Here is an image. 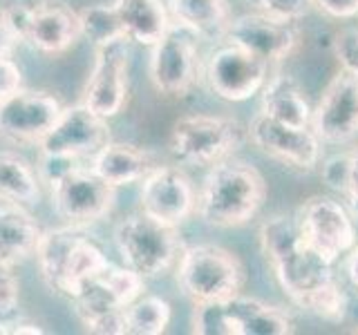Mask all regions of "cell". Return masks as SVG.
<instances>
[{"label":"cell","mask_w":358,"mask_h":335,"mask_svg":"<svg viewBox=\"0 0 358 335\" xmlns=\"http://www.w3.org/2000/svg\"><path fill=\"white\" fill-rule=\"evenodd\" d=\"M3 320H7V315H5V308H3V302H0V322Z\"/></svg>","instance_id":"obj_39"},{"label":"cell","mask_w":358,"mask_h":335,"mask_svg":"<svg viewBox=\"0 0 358 335\" xmlns=\"http://www.w3.org/2000/svg\"><path fill=\"white\" fill-rule=\"evenodd\" d=\"M345 199H347V204H350L352 217L358 221V148L352 150V174L345 190Z\"/></svg>","instance_id":"obj_37"},{"label":"cell","mask_w":358,"mask_h":335,"mask_svg":"<svg viewBox=\"0 0 358 335\" xmlns=\"http://www.w3.org/2000/svg\"><path fill=\"white\" fill-rule=\"evenodd\" d=\"M354 333H358V329H356V331H354Z\"/></svg>","instance_id":"obj_40"},{"label":"cell","mask_w":358,"mask_h":335,"mask_svg":"<svg viewBox=\"0 0 358 335\" xmlns=\"http://www.w3.org/2000/svg\"><path fill=\"white\" fill-rule=\"evenodd\" d=\"M206 81L213 94L224 100H246L268 81V61L240 45L224 40L206 61Z\"/></svg>","instance_id":"obj_11"},{"label":"cell","mask_w":358,"mask_h":335,"mask_svg":"<svg viewBox=\"0 0 358 335\" xmlns=\"http://www.w3.org/2000/svg\"><path fill=\"white\" fill-rule=\"evenodd\" d=\"M168 14L197 38L224 40L231 25L229 0H168Z\"/></svg>","instance_id":"obj_23"},{"label":"cell","mask_w":358,"mask_h":335,"mask_svg":"<svg viewBox=\"0 0 358 335\" xmlns=\"http://www.w3.org/2000/svg\"><path fill=\"white\" fill-rule=\"evenodd\" d=\"M38 172L14 152H0V199L16 204H36L41 197Z\"/></svg>","instance_id":"obj_26"},{"label":"cell","mask_w":358,"mask_h":335,"mask_svg":"<svg viewBox=\"0 0 358 335\" xmlns=\"http://www.w3.org/2000/svg\"><path fill=\"white\" fill-rule=\"evenodd\" d=\"M249 141L246 126L227 117L190 114L175 121L168 139V150L184 165L208 168L235 156Z\"/></svg>","instance_id":"obj_7"},{"label":"cell","mask_w":358,"mask_h":335,"mask_svg":"<svg viewBox=\"0 0 358 335\" xmlns=\"http://www.w3.org/2000/svg\"><path fill=\"white\" fill-rule=\"evenodd\" d=\"M193 333L233 335V324H231L227 302H204V304H195Z\"/></svg>","instance_id":"obj_29"},{"label":"cell","mask_w":358,"mask_h":335,"mask_svg":"<svg viewBox=\"0 0 358 335\" xmlns=\"http://www.w3.org/2000/svg\"><path fill=\"white\" fill-rule=\"evenodd\" d=\"M195 34L173 22L164 36L152 45L150 81L157 92L182 98L197 81L199 61Z\"/></svg>","instance_id":"obj_12"},{"label":"cell","mask_w":358,"mask_h":335,"mask_svg":"<svg viewBox=\"0 0 358 335\" xmlns=\"http://www.w3.org/2000/svg\"><path fill=\"white\" fill-rule=\"evenodd\" d=\"M350 174H352V150L331 154L329 159L322 161L320 177L331 190H336V193L345 195L347 184H350Z\"/></svg>","instance_id":"obj_30"},{"label":"cell","mask_w":358,"mask_h":335,"mask_svg":"<svg viewBox=\"0 0 358 335\" xmlns=\"http://www.w3.org/2000/svg\"><path fill=\"white\" fill-rule=\"evenodd\" d=\"M145 279L128 266L108 264L76 290V315L90 333L123 335V311L143 295Z\"/></svg>","instance_id":"obj_4"},{"label":"cell","mask_w":358,"mask_h":335,"mask_svg":"<svg viewBox=\"0 0 358 335\" xmlns=\"http://www.w3.org/2000/svg\"><path fill=\"white\" fill-rule=\"evenodd\" d=\"M130 52L128 38L101 45L96 47L94 67L90 74L83 100L81 103L90 107L94 114L112 119L123 110L128 100V70H130Z\"/></svg>","instance_id":"obj_14"},{"label":"cell","mask_w":358,"mask_h":335,"mask_svg":"<svg viewBox=\"0 0 358 335\" xmlns=\"http://www.w3.org/2000/svg\"><path fill=\"white\" fill-rule=\"evenodd\" d=\"M18 34L7 16V9H0V56H11L18 47Z\"/></svg>","instance_id":"obj_36"},{"label":"cell","mask_w":358,"mask_h":335,"mask_svg":"<svg viewBox=\"0 0 358 335\" xmlns=\"http://www.w3.org/2000/svg\"><path fill=\"white\" fill-rule=\"evenodd\" d=\"M195 188L177 165H157L141 184V212L179 226L195 210Z\"/></svg>","instance_id":"obj_19"},{"label":"cell","mask_w":358,"mask_h":335,"mask_svg":"<svg viewBox=\"0 0 358 335\" xmlns=\"http://www.w3.org/2000/svg\"><path fill=\"white\" fill-rule=\"evenodd\" d=\"M246 134L262 154L294 170L311 172L320 163V139L311 126H291L257 112L246 126Z\"/></svg>","instance_id":"obj_10"},{"label":"cell","mask_w":358,"mask_h":335,"mask_svg":"<svg viewBox=\"0 0 358 335\" xmlns=\"http://www.w3.org/2000/svg\"><path fill=\"white\" fill-rule=\"evenodd\" d=\"M157 165L159 163L155 161L152 152L139 148V145L108 141L92 156V165L90 168L112 188H121L143 181V177L150 174Z\"/></svg>","instance_id":"obj_20"},{"label":"cell","mask_w":358,"mask_h":335,"mask_svg":"<svg viewBox=\"0 0 358 335\" xmlns=\"http://www.w3.org/2000/svg\"><path fill=\"white\" fill-rule=\"evenodd\" d=\"M36 257L45 284L70 299L90 277L110 264L101 246L74 223L43 230Z\"/></svg>","instance_id":"obj_3"},{"label":"cell","mask_w":358,"mask_h":335,"mask_svg":"<svg viewBox=\"0 0 358 335\" xmlns=\"http://www.w3.org/2000/svg\"><path fill=\"white\" fill-rule=\"evenodd\" d=\"M246 271L240 257L213 244L188 246L177 262V286L193 302H227L242 293Z\"/></svg>","instance_id":"obj_5"},{"label":"cell","mask_w":358,"mask_h":335,"mask_svg":"<svg viewBox=\"0 0 358 335\" xmlns=\"http://www.w3.org/2000/svg\"><path fill=\"white\" fill-rule=\"evenodd\" d=\"M296 221L305 241L329 264L356 246V219L341 201L327 195H311L302 201Z\"/></svg>","instance_id":"obj_9"},{"label":"cell","mask_w":358,"mask_h":335,"mask_svg":"<svg viewBox=\"0 0 358 335\" xmlns=\"http://www.w3.org/2000/svg\"><path fill=\"white\" fill-rule=\"evenodd\" d=\"M345 273H347V277H350V282L354 284V288H358V244L350 251V255H347Z\"/></svg>","instance_id":"obj_38"},{"label":"cell","mask_w":358,"mask_h":335,"mask_svg":"<svg viewBox=\"0 0 358 335\" xmlns=\"http://www.w3.org/2000/svg\"><path fill=\"white\" fill-rule=\"evenodd\" d=\"M22 87V72L11 56H0V100Z\"/></svg>","instance_id":"obj_34"},{"label":"cell","mask_w":358,"mask_h":335,"mask_svg":"<svg viewBox=\"0 0 358 335\" xmlns=\"http://www.w3.org/2000/svg\"><path fill=\"white\" fill-rule=\"evenodd\" d=\"M115 244L123 264L143 279L166 275L184 251L177 226L164 223L145 212L119 221L115 228Z\"/></svg>","instance_id":"obj_6"},{"label":"cell","mask_w":358,"mask_h":335,"mask_svg":"<svg viewBox=\"0 0 358 335\" xmlns=\"http://www.w3.org/2000/svg\"><path fill=\"white\" fill-rule=\"evenodd\" d=\"M253 11L285 18V20H300L311 11V0H246Z\"/></svg>","instance_id":"obj_31"},{"label":"cell","mask_w":358,"mask_h":335,"mask_svg":"<svg viewBox=\"0 0 358 335\" xmlns=\"http://www.w3.org/2000/svg\"><path fill=\"white\" fill-rule=\"evenodd\" d=\"M296 22L298 20H285L262 14V11H251V14H242L231 20L224 40L240 45L268 63L282 61L300 45V27Z\"/></svg>","instance_id":"obj_17"},{"label":"cell","mask_w":358,"mask_h":335,"mask_svg":"<svg viewBox=\"0 0 358 335\" xmlns=\"http://www.w3.org/2000/svg\"><path fill=\"white\" fill-rule=\"evenodd\" d=\"M20 43H29L45 54H63L81 36L78 11L59 0H43L34 5H14L7 9Z\"/></svg>","instance_id":"obj_8"},{"label":"cell","mask_w":358,"mask_h":335,"mask_svg":"<svg viewBox=\"0 0 358 335\" xmlns=\"http://www.w3.org/2000/svg\"><path fill=\"white\" fill-rule=\"evenodd\" d=\"M41 226L22 204L0 199V262L14 268L36 255Z\"/></svg>","instance_id":"obj_21"},{"label":"cell","mask_w":358,"mask_h":335,"mask_svg":"<svg viewBox=\"0 0 358 335\" xmlns=\"http://www.w3.org/2000/svg\"><path fill=\"white\" fill-rule=\"evenodd\" d=\"M311 7H316L329 18H356L358 16V0H311Z\"/></svg>","instance_id":"obj_35"},{"label":"cell","mask_w":358,"mask_h":335,"mask_svg":"<svg viewBox=\"0 0 358 335\" xmlns=\"http://www.w3.org/2000/svg\"><path fill=\"white\" fill-rule=\"evenodd\" d=\"M334 56L341 70L358 76V29H341L334 36Z\"/></svg>","instance_id":"obj_33"},{"label":"cell","mask_w":358,"mask_h":335,"mask_svg":"<svg viewBox=\"0 0 358 335\" xmlns=\"http://www.w3.org/2000/svg\"><path fill=\"white\" fill-rule=\"evenodd\" d=\"M171 324V304L157 295H139L123 311V335H162Z\"/></svg>","instance_id":"obj_27"},{"label":"cell","mask_w":358,"mask_h":335,"mask_svg":"<svg viewBox=\"0 0 358 335\" xmlns=\"http://www.w3.org/2000/svg\"><path fill=\"white\" fill-rule=\"evenodd\" d=\"M56 212L74 226H85L103 219L115 206L117 188L103 181L92 168L78 165L52 184Z\"/></svg>","instance_id":"obj_13"},{"label":"cell","mask_w":358,"mask_h":335,"mask_svg":"<svg viewBox=\"0 0 358 335\" xmlns=\"http://www.w3.org/2000/svg\"><path fill=\"white\" fill-rule=\"evenodd\" d=\"M266 201V181L249 161L229 156L204 179L195 210L213 228H238L249 223Z\"/></svg>","instance_id":"obj_2"},{"label":"cell","mask_w":358,"mask_h":335,"mask_svg":"<svg viewBox=\"0 0 358 335\" xmlns=\"http://www.w3.org/2000/svg\"><path fill=\"white\" fill-rule=\"evenodd\" d=\"M108 119L94 114L83 103L63 107L52 130L38 143L43 152L78 156V159H92V156L110 141Z\"/></svg>","instance_id":"obj_18"},{"label":"cell","mask_w":358,"mask_h":335,"mask_svg":"<svg viewBox=\"0 0 358 335\" xmlns=\"http://www.w3.org/2000/svg\"><path fill=\"white\" fill-rule=\"evenodd\" d=\"M78 25H81V36H85L94 47L128 38L115 3L87 5L83 9H78Z\"/></svg>","instance_id":"obj_28"},{"label":"cell","mask_w":358,"mask_h":335,"mask_svg":"<svg viewBox=\"0 0 358 335\" xmlns=\"http://www.w3.org/2000/svg\"><path fill=\"white\" fill-rule=\"evenodd\" d=\"M128 40L152 45L173 25L162 0H115Z\"/></svg>","instance_id":"obj_25"},{"label":"cell","mask_w":358,"mask_h":335,"mask_svg":"<svg viewBox=\"0 0 358 335\" xmlns=\"http://www.w3.org/2000/svg\"><path fill=\"white\" fill-rule=\"evenodd\" d=\"M233 335H289L296 331L291 315L280 306L266 304L242 293L227 299Z\"/></svg>","instance_id":"obj_22"},{"label":"cell","mask_w":358,"mask_h":335,"mask_svg":"<svg viewBox=\"0 0 358 335\" xmlns=\"http://www.w3.org/2000/svg\"><path fill=\"white\" fill-rule=\"evenodd\" d=\"M260 248L287 297L302 311L327 322H343L347 295L334 264L320 257L300 234L291 215H273L260 226Z\"/></svg>","instance_id":"obj_1"},{"label":"cell","mask_w":358,"mask_h":335,"mask_svg":"<svg viewBox=\"0 0 358 335\" xmlns=\"http://www.w3.org/2000/svg\"><path fill=\"white\" fill-rule=\"evenodd\" d=\"M260 112L291 126H309L313 114L305 89L289 74H275L271 81L264 83Z\"/></svg>","instance_id":"obj_24"},{"label":"cell","mask_w":358,"mask_h":335,"mask_svg":"<svg viewBox=\"0 0 358 335\" xmlns=\"http://www.w3.org/2000/svg\"><path fill=\"white\" fill-rule=\"evenodd\" d=\"M61 112L63 105L54 94L20 87L0 100V137L14 143H41Z\"/></svg>","instance_id":"obj_15"},{"label":"cell","mask_w":358,"mask_h":335,"mask_svg":"<svg viewBox=\"0 0 358 335\" xmlns=\"http://www.w3.org/2000/svg\"><path fill=\"white\" fill-rule=\"evenodd\" d=\"M309 126L324 143H347L358 137V76L341 70L331 78Z\"/></svg>","instance_id":"obj_16"},{"label":"cell","mask_w":358,"mask_h":335,"mask_svg":"<svg viewBox=\"0 0 358 335\" xmlns=\"http://www.w3.org/2000/svg\"><path fill=\"white\" fill-rule=\"evenodd\" d=\"M83 159L78 156H67V154H54V152H43L38 156V179H43L45 184H56L61 177L67 172H72L74 168L81 165Z\"/></svg>","instance_id":"obj_32"}]
</instances>
